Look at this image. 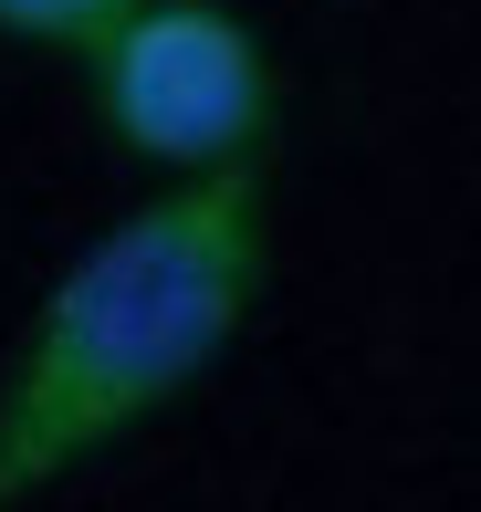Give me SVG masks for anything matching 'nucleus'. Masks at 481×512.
I'll use <instances>...</instances> for the list:
<instances>
[{"label":"nucleus","instance_id":"nucleus-1","mask_svg":"<svg viewBox=\"0 0 481 512\" xmlns=\"http://www.w3.org/2000/svg\"><path fill=\"white\" fill-rule=\"evenodd\" d=\"M262 293V178H168L53 283L0 387V502L53 492L231 356Z\"/></svg>","mask_w":481,"mask_h":512},{"label":"nucleus","instance_id":"nucleus-2","mask_svg":"<svg viewBox=\"0 0 481 512\" xmlns=\"http://www.w3.org/2000/svg\"><path fill=\"white\" fill-rule=\"evenodd\" d=\"M84 84L116 147H136L168 178L241 168L272 115V63L220 0H136L84 42Z\"/></svg>","mask_w":481,"mask_h":512},{"label":"nucleus","instance_id":"nucleus-3","mask_svg":"<svg viewBox=\"0 0 481 512\" xmlns=\"http://www.w3.org/2000/svg\"><path fill=\"white\" fill-rule=\"evenodd\" d=\"M136 0H0V32L21 42H63V53H84V42L105 32V21H126Z\"/></svg>","mask_w":481,"mask_h":512}]
</instances>
